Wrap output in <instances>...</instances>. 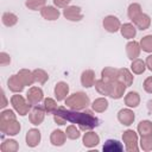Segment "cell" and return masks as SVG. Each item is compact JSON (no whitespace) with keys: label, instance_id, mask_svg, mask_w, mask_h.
<instances>
[{"label":"cell","instance_id":"8992f818","mask_svg":"<svg viewBox=\"0 0 152 152\" xmlns=\"http://www.w3.org/2000/svg\"><path fill=\"white\" fill-rule=\"evenodd\" d=\"M45 109L43 106H38V104H34L33 108L31 109L30 114H28V120L32 125L34 126H38L40 125L43 121H44V118H45Z\"/></svg>","mask_w":152,"mask_h":152},{"label":"cell","instance_id":"74e56055","mask_svg":"<svg viewBox=\"0 0 152 152\" xmlns=\"http://www.w3.org/2000/svg\"><path fill=\"white\" fill-rule=\"evenodd\" d=\"M140 147L142 151H152V134H147V135H141L140 139Z\"/></svg>","mask_w":152,"mask_h":152},{"label":"cell","instance_id":"8d00e7d4","mask_svg":"<svg viewBox=\"0 0 152 152\" xmlns=\"http://www.w3.org/2000/svg\"><path fill=\"white\" fill-rule=\"evenodd\" d=\"M32 72H33V76H34V81L39 84H44L49 80L48 72L43 69H34Z\"/></svg>","mask_w":152,"mask_h":152},{"label":"cell","instance_id":"d590c367","mask_svg":"<svg viewBox=\"0 0 152 152\" xmlns=\"http://www.w3.org/2000/svg\"><path fill=\"white\" fill-rule=\"evenodd\" d=\"M25 6L32 11H40L44 6H46V0H26Z\"/></svg>","mask_w":152,"mask_h":152},{"label":"cell","instance_id":"ac0fdd59","mask_svg":"<svg viewBox=\"0 0 152 152\" xmlns=\"http://www.w3.org/2000/svg\"><path fill=\"white\" fill-rule=\"evenodd\" d=\"M82 142H83V145H84L86 147L91 148V147H95L96 145H99V142H100V137H99L95 132L89 131V132H86V133H84V135H83V138H82Z\"/></svg>","mask_w":152,"mask_h":152},{"label":"cell","instance_id":"3957f363","mask_svg":"<svg viewBox=\"0 0 152 152\" xmlns=\"http://www.w3.org/2000/svg\"><path fill=\"white\" fill-rule=\"evenodd\" d=\"M11 104L13 106L14 110L20 115V116H25L28 114L30 109H31V106L28 103L27 100H25L21 95H19V93H17V95H13L11 97Z\"/></svg>","mask_w":152,"mask_h":152},{"label":"cell","instance_id":"30bf717a","mask_svg":"<svg viewBox=\"0 0 152 152\" xmlns=\"http://www.w3.org/2000/svg\"><path fill=\"white\" fill-rule=\"evenodd\" d=\"M126 86L124 83H121L120 81H114L112 83H109V96L114 100H119L124 96L125 90H126Z\"/></svg>","mask_w":152,"mask_h":152},{"label":"cell","instance_id":"f546056e","mask_svg":"<svg viewBox=\"0 0 152 152\" xmlns=\"http://www.w3.org/2000/svg\"><path fill=\"white\" fill-rule=\"evenodd\" d=\"M1 21L5 26L12 27L18 23V17H17V14H14L12 12H5L1 17Z\"/></svg>","mask_w":152,"mask_h":152},{"label":"cell","instance_id":"f6af8a7d","mask_svg":"<svg viewBox=\"0 0 152 152\" xmlns=\"http://www.w3.org/2000/svg\"><path fill=\"white\" fill-rule=\"evenodd\" d=\"M1 99H2V102H1L0 107L1 108H5L7 106V100H6V95H5V91L4 90H1Z\"/></svg>","mask_w":152,"mask_h":152},{"label":"cell","instance_id":"60d3db41","mask_svg":"<svg viewBox=\"0 0 152 152\" xmlns=\"http://www.w3.org/2000/svg\"><path fill=\"white\" fill-rule=\"evenodd\" d=\"M11 63V57L7 52H0V65L1 66H6Z\"/></svg>","mask_w":152,"mask_h":152},{"label":"cell","instance_id":"e0dca14e","mask_svg":"<svg viewBox=\"0 0 152 152\" xmlns=\"http://www.w3.org/2000/svg\"><path fill=\"white\" fill-rule=\"evenodd\" d=\"M133 80H134V76L128 69L126 68L118 69V81L124 83L126 87H131L133 83Z\"/></svg>","mask_w":152,"mask_h":152},{"label":"cell","instance_id":"4fadbf2b","mask_svg":"<svg viewBox=\"0 0 152 152\" xmlns=\"http://www.w3.org/2000/svg\"><path fill=\"white\" fill-rule=\"evenodd\" d=\"M69 95V84L66 82L59 81L55 86V96L57 101H63Z\"/></svg>","mask_w":152,"mask_h":152},{"label":"cell","instance_id":"d6986e66","mask_svg":"<svg viewBox=\"0 0 152 152\" xmlns=\"http://www.w3.org/2000/svg\"><path fill=\"white\" fill-rule=\"evenodd\" d=\"M7 87L13 93H21L24 90V87L25 86L23 84V82L20 81V78L18 77V75H12L7 80Z\"/></svg>","mask_w":152,"mask_h":152},{"label":"cell","instance_id":"603a6c76","mask_svg":"<svg viewBox=\"0 0 152 152\" xmlns=\"http://www.w3.org/2000/svg\"><path fill=\"white\" fill-rule=\"evenodd\" d=\"M120 32H121V36L126 39H133L137 34V27L134 24H131V23H126L124 25H121L120 27Z\"/></svg>","mask_w":152,"mask_h":152},{"label":"cell","instance_id":"d4e9b609","mask_svg":"<svg viewBox=\"0 0 152 152\" xmlns=\"http://www.w3.org/2000/svg\"><path fill=\"white\" fill-rule=\"evenodd\" d=\"M125 104L129 108H135L140 104V95L137 91H129L125 96Z\"/></svg>","mask_w":152,"mask_h":152},{"label":"cell","instance_id":"ffe728a7","mask_svg":"<svg viewBox=\"0 0 152 152\" xmlns=\"http://www.w3.org/2000/svg\"><path fill=\"white\" fill-rule=\"evenodd\" d=\"M66 140V134L65 132L61 131V129H55L52 131L51 135H50V142L53 146H63L64 142Z\"/></svg>","mask_w":152,"mask_h":152},{"label":"cell","instance_id":"5bb4252c","mask_svg":"<svg viewBox=\"0 0 152 152\" xmlns=\"http://www.w3.org/2000/svg\"><path fill=\"white\" fill-rule=\"evenodd\" d=\"M59 11L57 10V7H53V6H44L42 10H40V15L45 19V20H50V21H53V20H57L59 18Z\"/></svg>","mask_w":152,"mask_h":152},{"label":"cell","instance_id":"d6a6232c","mask_svg":"<svg viewBox=\"0 0 152 152\" xmlns=\"http://www.w3.org/2000/svg\"><path fill=\"white\" fill-rule=\"evenodd\" d=\"M94 86H95V89L99 94L104 95V96H109V83L108 82H106L101 78V80H96Z\"/></svg>","mask_w":152,"mask_h":152},{"label":"cell","instance_id":"b9f144b4","mask_svg":"<svg viewBox=\"0 0 152 152\" xmlns=\"http://www.w3.org/2000/svg\"><path fill=\"white\" fill-rule=\"evenodd\" d=\"M142 87H144V90L148 94H152V76H148L144 83H142Z\"/></svg>","mask_w":152,"mask_h":152},{"label":"cell","instance_id":"4316f807","mask_svg":"<svg viewBox=\"0 0 152 152\" xmlns=\"http://www.w3.org/2000/svg\"><path fill=\"white\" fill-rule=\"evenodd\" d=\"M102 150H103L104 152H121V151L124 150V146H122V144L119 142L118 140L108 139V140L104 142Z\"/></svg>","mask_w":152,"mask_h":152},{"label":"cell","instance_id":"83f0119b","mask_svg":"<svg viewBox=\"0 0 152 152\" xmlns=\"http://www.w3.org/2000/svg\"><path fill=\"white\" fill-rule=\"evenodd\" d=\"M131 70H132L133 74L140 75L146 70V63L140 58H135L131 63Z\"/></svg>","mask_w":152,"mask_h":152},{"label":"cell","instance_id":"2e32d148","mask_svg":"<svg viewBox=\"0 0 152 152\" xmlns=\"http://www.w3.org/2000/svg\"><path fill=\"white\" fill-rule=\"evenodd\" d=\"M140 50H141L140 49V44L138 42H135V40H131V42H128L126 44V53H127V57L131 61H133V59L139 57Z\"/></svg>","mask_w":152,"mask_h":152},{"label":"cell","instance_id":"7bdbcfd3","mask_svg":"<svg viewBox=\"0 0 152 152\" xmlns=\"http://www.w3.org/2000/svg\"><path fill=\"white\" fill-rule=\"evenodd\" d=\"M52 1L57 8H65L66 6H69L71 0H52Z\"/></svg>","mask_w":152,"mask_h":152},{"label":"cell","instance_id":"836d02e7","mask_svg":"<svg viewBox=\"0 0 152 152\" xmlns=\"http://www.w3.org/2000/svg\"><path fill=\"white\" fill-rule=\"evenodd\" d=\"M43 107H44V109L48 114H53L58 109L57 102L51 97H46V99L43 100Z\"/></svg>","mask_w":152,"mask_h":152},{"label":"cell","instance_id":"9c48e42d","mask_svg":"<svg viewBox=\"0 0 152 152\" xmlns=\"http://www.w3.org/2000/svg\"><path fill=\"white\" fill-rule=\"evenodd\" d=\"M26 100L32 106L38 104L40 101H43L44 100V93H43L42 88H39V87H31L27 90V93H26Z\"/></svg>","mask_w":152,"mask_h":152},{"label":"cell","instance_id":"ba28073f","mask_svg":"<svg viewBox=\"0 0 152 152\" xmlns=\"http://www.w3.org/2000/svg\"><path fill=\"white\" fill-rule=\"evenodd\" d=\"M102 25H103V28L107 32H109V33H115L121 27V23H120L119 18L115 17V15H107V17H104V19L102 21Z\"/></svg>","mask_w":152,"mask_h":152},{"label":"cell","instance_id":"7a4b0ae2","mask_svg":"<svg viewBox=\"0 0 152 152\" xmlns=\"http://www.w3.org/2000/svg\"><path fill=\"white\" fill-rule=\"evenodd\" d=\"M65 104L72 110H83L87 109V107L90 104V100L86 93L76 91L65 99Z\"/></svg>","mask_w":152,"mask_h":152},{"label":"cell","instance_id":"44dd1931","mask_svg":"<svg viewBox=\"0 0 152 152\" xmlns=\"http://www.w3.org/2000/svg\"><path fill=\"white\" fill-rule=\"evenodd\" d=\"M133 24L135 25L137 28L144 31V30H147L150 26H151V18L148 14L146 13H141L138 18H135L133 20Z\"/></svg>","mask_w":152,"mask_h":152},{"label":"cell","instance_id":"f35d334b","mask_svg":"<svg viewBox=\"0 0 152 152\" xmlns=\"http://www.w3.org/2000/svg\"><path fill=\"white\" fill-rule=\"evenodd\" d=\"M65 134H66V138L71 139V140H75V139H78L81 137V132L78 128H76V126L74 125H70L66 127V131H65Z\"/></svg>","mask_w":152,"mask_h":152},{"label":"cell","instance_id":"bcb514c9","mask_svg":"<svg viewBox=\"0 0 152 152\" xmlns=\"http://www.w3.org/2000/svg\"><path fill=\"white\" fill-rule=\"evenodd\" d=\"M147 109H148V112L152 114V100H148V101H147Z\"/></svg>","mask_w":152,"mask_h":152},{"label":"cell","instance_id":"4dcf8cb0","mask_svg":"<svg viewBox=\"0 0 152 152\" xmlns=\"http://www.w3.org/2000/svg\"><path fill=\"white\" fill-rule=\"evenodd\" d=\"M138 133H140V135H147V134H152V121L150 120H141L138 124Z\"/></svg>","mask_w":152,"mask_h":152},{"label":"cell","instance_id":"6da1fadb","mask_svg":"<svg viewBox=\"0 0 152 152\" xmlns=\"http://www.w3.org/2000/svg\"><path fill=\"white\" fill-rule=\"evenodd\" d=\"M53 120L57 125L64 126L66 121L72 124H77L81 131H91L93 128L99 126V119L90 110H68L65 107H58V109L53 113Z\"/></svg>","mask_w":152,"mask_h":152},{"label":"cell","instance_id":"52a82bcc","mask_svg":"<svg viewBox=\"0 0 152 152\" xmlns=\"http://www.w3.org/2000/svg\"><path fill=\"white\" fill-rule=\"evenodd\" d=\"M63 15L70 21H80L83 19V13L80 6H66L63 10Z\"/></svg>","mask_w":152,"mask_h":152},{"label":"cell","instance_id":"5b68a950","mask_svg":"<svg viewBox=\"0 0 152 152\" xmlns=\"http://www.w3.org/2000/svg\"><path fill=\"white\" fill-rule=\"evenodd\" d=\"M21 129L20 124L17 119L12 120H0V131L6 135H17Z\"/></svg>","mask_w":152,"mask_h":152},{"label":"cell","instance_id":"8fae6325","mask_svg":"<svg viewBox=\"0 0 152 152\" xmlns=\"http://www.w3.org/2000/svg\"><path fill=\"white\" fill-rule=\"evenodd\" d=\"M118 120L124 126H131L135 120V115H134L132 109L124 108V109H120L118 112Z\"/></svg>","mask_w":152,"mask_h":152},{"label":"cell","instance_id":"1f68e13d","mask_svg":"<svg viewBox=\"0 0 152 152\" xmlns=\"http://www.w3.org/2000/svg\"><path fill=\"white\" fill-rule=\"evenodd\" d=\"M141 13H142V11H141V6H140V4H138V2H133V4H131V5L128 6L127 15H128V18H129L132 21H133L135 18H138Z\"/></svg>","mask_w":152,"mask_h":152},{"label":"cell","instance_id":"f1b7e54d","mask_svg":"<svg viewBox=\"0 0 152 152\" xmlns=\"http://www.w3.org/2000/svg\"><path fill=\"white\" fill-rule=\"evenodd\" d=\"M0 150L2 152H15L19 150V145L14 139H6L2 141Z\"/></svg>","mask_w":152,"mask_h":152},{"label":"cell","instance_id":"9a60e30c","mask_svg":"<svg viewBox=\"0 0 152 152\" xmlns=\"http://www.w3.org/2000/svg\"><path fill=\"white\" fill-rule=\"evenodd\" d=\"M95 72L91 69H87L81 74V84L84 88H91L95 84Z\"/></svg>","mask_w":152,"mask_h":152},{"label":"cell","instance_id":"7402d4cb","mask_svg":"<svg viewBox=\"0 0 152 152\" xmlns=\"http://www.w3.org/2000/svg\"><path fill=\"white\" fill-rule=\"evenodd\" d=\"M101 78L108 83H112L118 80V69L112 66H106L101 71Z\"/></svg>","mask_w":152,"mask_h":152},{"label":"cell","instance_id":"ab89813d","mask_svg":"<svg viewBox=\"0 0 152 152\" xmlns=\"http://www.w3.org/2000/svg\"><path fill=\"white\" fill-rule=\"evenodd\" d=\"M12 119H17L12 109H5L0 113V120H12Z\"/></svg>","mask_w":152,"mask_h":152},{"label":"cell","instance_id":"277c9868","mask_svg":"<svg viewBox=\"0 0 152 152\" xmlns=\"http://www.w3.org/2000/svg\"><path fill=\"white\" fill-rule=\"evenodd\" d=\"M122 141L125 142L126 150L128 152H138V134L133 129H127L122 134Z\"/></svg>","mask_w":152,"mask_h":152},{"label":"cell","instance_id":"7c38bea8","mask_svg":"<svg viewBox=\"0 0 152 152\" xmlns=\"http://www.w3.org/2000/svg\"><path fill=\"white\" fill-rule=\"evenodd\" d=\"M40 139H42V134H40L39 129H37V128L28 129L27 133H26V137H25L26 145L28 147H36V146H38L39 142H40Z\"/></svg>","mask_w":152,"mask_h":152},{"label":"cell","instance_id":"ee69618b","mask_svg":"<svg viewBox=\"0 0 152 152\" xmlns=\"http://www.w3.org/2000/svg\"><path fill=\"white\" fill-rule=\"evenodd\" d=\"M145 63H146V68H147L150 71H152V55L147 56V58H146Z\"/></svg>","mask_w":152,"mask_h":152},{"label":"cell","instance_id":"484cf974","mask_svg":"<svg viewBox=\"0 0 152 152\" xmlns=\"http://www.w3.org/2000/svg\"><path fill=\"white\" fill-rule=\"evenodd\" d=\"M108 106H109V102L106 97H99V99H95L94 102L91 103V108L94 112L96 113H103L108 109Z\"/></svg>","mask_w":152,"mask_h":152},{"label":"cell","instance_id":"cb8c5ba5","mask_svg":"<svg viewBox=\"0 0 152 152\" xmlns=\"http://www.w3.org/2000/svg\"><path fill=\"white\" fill-rule=\"evenodd\" d=\"M18 77L20 78V81L23 82L24 86H32L36 81H34V76H33V72L27 70V69H21L18 71Z\"/></svg>","mask_w":152,"mask_h":152},{"label":"cell","instance_id":"e575fe53","mask_svg":"<svg viewBox=\"0 0 152 152\" xmlns=\"http://www.w3.org/2000/svg\"><path fill=\"white\" fill-rule=\"evenodd\" d=\"M140 49L144 52L151 53L152 52V34H147L140 39Z\"/></svg>","mask_w":152,"mask_h":152}]
</instances>
